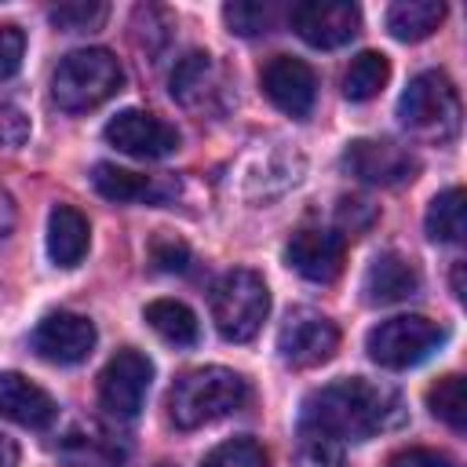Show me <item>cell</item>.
<instances>
[{
	"mask_svg": "<svg viewBox=\"0 0 467 467\" xmlns=\"http://www.w3.org/2000/svg\"><path fill=\"white\" fill-rule=\"evenodd\" d=\"M394 420H398V394L365 376H350L317 387L303 401L299 431L325 434L343 445V441H368L372 434L387 431Z\"/></svg>",
	"mask_w": 467,
	"mask_h": 467,
	"instance_id": "6da1fadb",
	"label": "cell"
},
{
	"mask_svg": "<svg viewBox=\"0 0 467 467\" xmlns=\"http://www.w3.org/2000/svg\"><path fill=\"white\" fill-rule=\"evenodd\" d=\"M248 401V383L234 368L208 365L182 372L168 390V416L179 431H197L204 423H215L230 412H237Z\"/></svg>",
	"mask_w": 467,
	"mask_h": 467,
	"instance_id": "7a4b0ae2",
	"label": "cell"
},
{
	"mask_svg": "<svg viewBox=\"0 0 467 467\" xmlns=\"http://www.w3.org/2000/svg\"><path fill=\"white\" fill-rule=\"evenodd\" d=\"M124 84V69L113 51L106 47H80L69 51L51 73V99L66 113H88L109 102Z\"/></svg>",
	"mask_w": 467,
	"mask_h": 467,
	"instance_id": "3957f363",
	"label": "cell"
},
{
	"mask_svg": "<svg viewBox=\"0 0 467 467\" xmlns=\"http://www.w3.org/2000/svg\"><path fill=\"white\" fill-rule=\"evenodd\" d=\"M398 120L420 139L449 142L460 131V95L441 69L416 73L398 99Z\"/></svg>",
	"mask_w": 467,
	"mask_h": 467,
	"instance_id": "277c9868",
	"label": "cell"
},
{
	"mask_svg": "<svg viewBox=\"0 0 467 467\" xmlns=\"http://www.w3.org/2000/svg\"><path fill=\"white\" fill-rule=\"evenodd\" d=\"M270 314V292L266 281L255 270H226L212 285V321L223 339L230 343H248L263 328Z\"/></svg>",
	"mask_w": 467,
	"mask_h": 467,
	"instance_id": "5b68a950",
	"label": "cell"
},
{
	"mask_svg": "<svg viewBox=\"0 0 467 467\" xmlns=\"http://www.w3.org/2000/svg\"><path fill=\"white\" fill-rule=\"evenodd\" d=\"M445 328L423 314H398L379 321L376 328H368L365 336V350L379 368H412L420 361H427L441 343H445Z\"/></svg>",
	"mask_w": 467,
	"mask_h": 467,
	"instance_id": "8992f818",
	"label": "cell"
},
{
	"mask_svg": "<svg viewBox=\"0 0 467 467\" xmlns=\"http://www.w3.org/2000/svg\"><path fill=\"white\" fill-rule=\"evenodd\" d=\"M150 379H153V361L142 350L124 347L106 361L99 376V405L117 420H135L146 405Z\"/></svg>",
	"mask_w": 467,
	"mask_h": 467,
	"instance_id": "52a82bcc",
	"label": "cell"
},
{
	"mask_svg": "<svg viewBox=\"0 0 467 467\" xmlns=\"http://www.w3.org/2000/svg\"><path fill=\"white\" fill-rule=\"evenodd\" d=\"M336 347H339V328L325 314H317L310 306L288 310V317L277 328V354L292 368L325 365L336 354Z\"/></svg>",
	"mask_w": 467,
	"mask_h": 467,
	"instance_id": "ba28073f",
	"label": "cell"
},
{
	"mask_svg": "<svg viewBox=\"0 0 467 467\" xmlns=\"http://www.w3.org/2000/svg\"><path fill=\"white\" fill-rule=\"evenodd\" d=\"M288 22L299 40L310 47H343L361 29V11L350 0H303L288 11Z\"/></svg>",
	"mask_w": 467,
	"mask_h": 467,
	"instance_id": "9c48e42d",
	"label": "cell"
},
{
	"mask_svg": "<svg viewBox=\"0 0 467 467\" xmlns=\"http://www.w3.org/2000/svg\"><path fill=\"white\" fill-rule=\"evenodd\" d=\"M102 135H106L109 146H117L120 153L139 157V161H161V157L179 150V131L168 120H161L157 113H146V109H120L106 124Z\"/></svg>",
	"mask_w": 467,
	"mask_h": 467,
	"instance_id": "30bf717a",
	"label": "cell"
},
{
	"mask_svg": "<svg viewBox=\"0 0 467 467\" xmlns=\"http://www.w3.org/2000/svg\"><path fill=\"white\" fill-rule=\"evenodd\" d=\"M343 164L350 175H358L361 182H372V186L409 182V179H416V168H420L405 146L387 142V139H354L343 153Z\"/></svg>",
	"mask_w": 467,
	"mask_h": 467,
	"instance_id": "8fae6325",
	"label": "cell"
},
{
	"mask_svg": "<svg viewBox=\"0 0 467 467\" xmlns=\"http://www.w3.org/2000/svg\"><path fill=\"white\" fill-rule=\"evenodd\" d=\"M285 259L288 266L317 285H328L339 277L343 259H347V241L336 230H321V226H303L292 234V241L285 244Z\"/></svg>",
	"mask_w": 467,
	"mask_h": 467,
	"instance_id": "7c38bea8",
	"label": "cell"
},
{
	"mask_svg": "<svg viewBox=\"0 0 467 467\" xmlns=\"http://www.w3.org/2000/svg\"><path fill=\"white\" fill-rule=\"evenodd\" d=\"M95 325L69 310H55L33 328V350L51 365H80L95 350Z\"/></svg>",
	"mask_w": 467,
	"mask_h": 467,
	"instance_id": "4fadbf2b",
	"label": "cell"
},
{
	"mask_svg": "<svg viewBox=\"0 0 467 467\" xmlns=\"http://www.w3.org/2000/svg\"><path fill=\"white\" fill-rule=\"evenodd\" d=\"M259 84H263V95L288 117H306L314 109L317 80H314V69L303 58H292V55L270 58L259 73Z\"/></svg>",
	"mask_w": 467,
	"mask_h": 467,
	"instance_id": "5bb4252c",
	"label": "cell"
},
{
	"mask_svg": "<svg viewBox=\"0 0 467 467\" xmlns=\"http://www.w3.org/2000/svg\"><path fill=\"white\" fill-rule=\"evenodd\" d=\"M0 416L18 423V427L44 431L55 423L58 405L44 387L26 379L22 372H0Z\"/></svg>",
	"mask_w": 467,
	"mask_h": 467,
	"instance_id": "9a60e30c",
	"label": "cell"
},
{
	"mask_svg": "<svg viewBox=\"0 0 467 467\" xmlns=\"http://www.w3.org/2000/svg\"><path fill=\"white\" fill-rule=\"evenodd\" d=\"M420 288V274L416 266L398 255V252H379L368 270H365V281H361V292H365V303L372 306H390V303H401L409 296H416Z\"/></svg>",
	"mask_w": 467,
	"mask_h": 467,
	"instance_id": "2e32d148",
	"label": "cell"
},
{
	"mask_svg": "<svg viewBox=\"0 0 467 467\" xmlns=\"http://www.w3.org/2000/svg\"><path fill=\"white\" fill-rule=\"evenodd\" d=\"M58 456L66 463H73V467H120L128 449L109 431H102L95 423H80V427L62 434Z\"/></svg>",
	"mask_w": 467,
	"mask_h": 467,
	"instance_id": "e0dca14e",
	"label": "cell"
},
{
	"mask_svg": "<svg viewBox=\"0 0 467 467\" xmlns=\"http://www.w3.org/2000/svg\"><path fill=\"white\" fill-rule=\"evenodd\" d=\"M88 241H91L88 219L69 204H55L51 215H47V255H51V263L62 266V270L77 266L88 252Z\"/></svg>",
	"mask_w": 467,
	"mask_h": 467,
	"instance_id": "ac0fdd59",
	"label": "cell"
},
{
	"mask_svg": "<svg viewBox=\"0 0 467 467\" xmlns=\"http://www.w3.org/2000/svg\"><path fill=\"white\" fill-rule=\"evenodd\" d=\"M445 18V4L441 0H398L387 7V29L394 40L416 44L423 36H431Z\"/></svg>",
	"mask_w": 467,
	"mask_h": 467,
	"instance_id": "d6986e66",
	"label": "cell"
},
{
	"mask_svg": "<svg viewBox=\"0 0 467 467\" xmlns=\"http://www.w3.org/2000/svg\"><path fill=\"white\" fill-rule=\"evenodd\" d=\"M142 317H146V325H150L164 343H175V347H190V343H197V336H201L197 314H193L186 303H179V299H153V303H146Z\"/></svg>",
	"mask_w": 467,
	"mask_h": 467,
	"instance_id": "ffe728a7",
	"label": "cell"
},
{
	"mask_svg": "<svg viewBox=\"0 0 467 467\" xmlns=\"http://www.w3.org/2000/svg\"><path fill=\"white\" fill-rule=\"evenodd\" d=\"M91 182H95V190H99L106 201H164V190H161L150 175L117 168V164H109V161L95 164Z\"/></svg>",
	"mask_w": 467,
	"mask_h": 467,
	"instance_id": "44dd1931",
	"label": "cell"
},
{
	"mask_svg": "<svg viewBox=\"0 0 467 467\" xmlns=\"http://www.w3.org/2000/svg\"><path fill=\"white\" fill-rule=\"evenodd\" d=\"M427 237L434 244H460L463 241V230H467V215H463V190L460 186H449L441 190L431 208H427Z\"/></svg>",
	"mask_w": 467,
	"mask_h": 467,
	"instance_id": "7402d4cb",
	"label": "cell"
},
{
	"mask_svg": "<svg viewBox=\"0 0 467 467\" xmlns=\"http://www.w3.org/2000/svg\"><path fill=\"white\" fill-rule=\"evenodd\" d=\"M387 77H390L387 55H379V51H361V55L350 58V66H347V73H343V95H347L350 102H368V99H376V95L383 91Z\"/></svg>",
	"mask_w": 467,
	"mask_h": 467,
	"instance_id": "603a6c76",
	"label": "cell"
},
{
	"mask_svg": "<svg viewBox=\"0 0 467 467\" xmlns=\"http://www.w3.org/2000/svg\"><path fill=\"white\" fill-rule=\"evenodd\" d=\"M171 99H179L182 106H193L208 84H212V55L204 51H190L175 69H171Z\"/></svg>",
	"mask_w": 467,
	"mask_h": 467,
	"instance_id": "cb8c5ba5",
	"label": "cell"
},
{
	"mask_svg": "<svg viewBox=\"0 0 467 467\" xmlns=\"http://www.w3.org/2000/svg\"><path fill=\"white\" fill-rule=\"evenodd\" d=\"M427 405L431 412L449 423L452 431H463L467 427V394H463V376H445L438 379L431 390H427Z\"/></svg>",
	"mask_w": 467,
	"mask_h": 467,
	"instance_id": "d4e9b609",
	"label": "cell"
},
{
	"mask_svg": "<svg viewBox=\"0 0 467 467\" xmlns=\"http://www.w3.org/2000/svg\"><path fill=\"white\" fill-rule=\"evenodd\" d=\"M201 467H266V449L255 438H230L215 445Z\"/></svg>",
	"mask_w": 467,
	"mask_h": 467,
	"instance_id": "484cf974",
	"label": "cell"
},
{
	"mask_svg": "<svg viewBox=\"0 0 467 467\" xmlns=\"http://www.w3.org/2000/svg\"><path fill=\"white\" fill-rule=\"evenodd\" d=\"M109 7L99 0H73V4H58L51 7V22L66 33H84V29H99L106 22Z\"/></svg>",
	"mask_w": 467,
	"mask_h": 467,
	"instance_id": "4316f807",
	"label": "cell"
},
{
	"mask_svg": "<svg viewBox=\"0 0 467 467\" xmlns=\"http://www.w3.org/2000/svg\"><path fill=\"white\" fill-rule=\"evenodd\" d=\"M223 18H226V26H230L234 33H241V36H255V33H266V29H270L274 11H270V4H248V0H237V4H226V7H223Z\"/></svg>",
	"mask_w": 467,
	"mask_h": 467,
	"instance_id": "83f0119b",
	"label": "cell"
},
{
	"mask_svg": "<svg viewBox=\"0 0 467 467\" xmlns=\"http://www.w3.org/2000/svg\"><path fill=\"white\" fill-rule=\"evenodd\" d=\"M303 445H299V463L303 467H343V449L339 441L325 438V434H310V431H299Z\"/></svg>",
	"mask_w": 467,
	"mask_h": 467,
	"instance_id": "f1b7e54d",
	"label": "cell"
},
{
	"mask_svg": "<svg viewBox=\"0 0 467 467\" xmlns=\"http://www.w3.org/2000/svg\"><path fill=\"white\" fill-rule=\"evenodd\" d=\"M22 58H26V33L15 22L0 26V80H11L22 69Z\"/></svg>",
	"mask_w": 467,
	"mask_h": 467,
	"instance_id": "f546056e",
	"label": "cell"
},
{
	"mask_svg": "<svg viewBox=\"0 0 467 467\" xmlns=\"http://www.w3.org/2000/svg\"><path fill=\"white\" fill-rule=\"evenodd\" d=\"M150 255H153V263H157L161 270H168V274H182L186 263H190V248H186L182 241H175V237H157V241L150 244Z\"/></svg>",
	"mask_w": 467,
	"mask_h": 467,
	"instance_id": "4dcf8cb0",
	"label": "cell"
},
{
	"mask_svg": "<svg viewBox=\"0 0 467 467\" xmlns=\"http://www.w3.org/2000/svg\"><path fill=\"white\" fill-rule=\"evenodd\" d=\"M29 135V120L18 106H0V146H22Z\"/></svg>",
	"mask_w": 467,
	"mask_h": 467,
	"instance_id": "1f68e13d",
	"label": "cell"
},
{
	"mask_svg": "<svg viewBox=\"0 0 467 467\" xmlns=\"http://www.w3.org/2000/svg\"><path fill=\"white\" fill-rule=\"evenodd\" d=\"M390 467H456V460L438 449H401L390 456Z\"/></svg>",
	"mask_w": 467,
	"mask_h": 467,
	"instance_id": "d6a6232c",
	"label": "cell"
},
{
	"mask_svg": "<svg viewBox=\"0 0 467 467\" xmlns=\"http://www.w3.org/2000/svg\"><path fill=\"white\" fill-rule=\"evenodd\" d=\"M0 467H18V445L7 434H0Z\"/></svg>",
	"mask_w": 467,
	"mask_h": 467,
	"instance_id": "836d02e7",
	"label": "cell"
},
{
	"mask_svg": "<svg viewBox=\"0 0 467 467\" xmlns=\"http://www.w3.org/2000/svg\"><path fill=\"white\" fill-rule=\"evenodd\" d=\"M164 467H168V463H164Z\"/></svg>",
	"mask_w": 467,
	"mask_h": 467,
	"instance_id": "e575fe53",
	"label": "cell"
}]
</instances>
